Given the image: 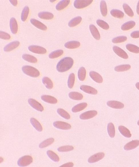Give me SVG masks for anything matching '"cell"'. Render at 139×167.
Instances as JSON below:
<instances>
[{
    "label": "cell",
    "mask_w": 139,
    "mask_h": 167,
    "mask_svg": "<svg viewBox=\"0 0 139 167\" xmlns=\"http://www.w3.org/2000/svg\"><path fill=\"white\" fill-rule=\"evenodd\" d=\"M28 102L29 104L31 106V107L38 111L42 112L44 110V109L43 105L38 101H36L34 99L29 98L28 100Z\"/></svg>",
    "instance_id": "cell-6"
},
{
    "label": "cell",
    "mask_w": 139,
    "mask_h": 167,
    "mask_svg": "<svg viewBox=\"0 0 139 167\" xmlns=\"http://www.w3.org/2000/svg\"><path fill=\"white\" fill-rule=\"evenodd\" d=\"M90 76L92 79L98 83H102L103 79L102 76L99 73L94 71L90 72Z\"/></svg>",
    "instance_id": "cell-16"
},
{
    "label": "cell",
    "mask_w": 139,
    "mask_h": 167,
    "mask_svg": "<svg viewBox=\"0 0 139 167\" xmlns=\"http://www.w3.org/2000/svg\"><path fill=\"white\" fill-rule=\"evenodd\" d=\"M41 99L43 101L50 104H56L58 102V100L55 98L50 95H42Z\"/></svg>",
    "instance_id": "cell-17"
},
{
    "label": "cell",
    "mask_w": 139,
    "mask_h": 167,
    "mask_svg": "<svg viewBox=\"0 0 139 167\" xmlns=\"http://www.w3.org/2000/svg\"><path fill=\"white\" fill-rule=\"evenodd\" d=\"M86 75V71L85 68L84 67H81L80 68L78 73V76L79 80L81 81L84 80Z\"/></svg>",
    "instance_id": "cell-34"
},
{
    "label": "cell",
    "mask_w": 139,
    "mask_h": 167,
    "mask_svg": "<svg viewBox=\"0 0 139 167\" xmlns=\"http://www.w3.org/2000/svg\"><path fill=\"white\" fill-rule=\"evenodd\" d=\"M126 48L128 50L135 54H139V48L136 45L132 44H128L126 45Z\"/></svg>",
    "instance_id": "cell-42"
},
{
    "label": "cell",
    "mask_w": 139,
    "mask_h": 167,
    "mask_svg": "<svg viewBox=\"0 0 139 167\" xmlns=\"http://www.w3.org/2000/svg\"><path fill=\"white\" fill-rule=\"evenodd\" d=\"M31 23L35 27L41 30L46 31L47 29L46 25H45L44 23H42L40 21H39L34 18H31L30 20Z\"/></svg>",
    "instance_id": "cell-13"
},
{
    "label": "cell",
    "mask_w": 139,
    "mask_h": 167,
    "mask_svg": "<svg viewBox=\"0 0 139 167\" xmlns=\"http://www.w3.org/2000/svg\"><path fill=\"white\" fill-rule=\"evenodd\" d=\"M22 59L31 63H35L37 62V59L34 56L29 55V54H23L22 56Z\"/></svg>",
    "instance_id": "cell-29"
},
{
    "label": "cell",
    "mask_w": 139,
    "mask_h": 167,
    "mask_svg": "<svg viewBox=\"0 0 139 167\" xmlns=\"http://www.w3.org/2000/svg\"><path fill=\"white\" fill-rule=\"evenodd\" d=\"M80 89L85 93L92 95H96L98 93V91L96 89L89 86L82 85L80 86Z\"/></svg>",
    "instance_id": "cell-11"
},
{
    "label": "cell",
    "mask_w": 139,
    "mask_h": 167,
    "mask_svg": "<svg viewBox=\"0 0 139 167\" xmlns=\"http://www.w3.org/2000/svg\"><path fill=\"white\" fill-rule=\"evenodd\" d=\"M50 2H51V3H54V2H55L56 1H56V0H50Z\"/></svg>",
    "instance_id": "cell-53"
},
{
    "label": "cell",
    "mask_w": 139,
    "mask_h": 167,
    "mask_svg": "<svg viewBox=\"0 0 139 167\" xmlns=\"http://www.w3.org/2000/svg\"><path fill=\"white\" fill-rule=\"evenodd\" d=\"M0 38L4 40L11 39V36L9 34L3 31L0 32Z\"/></svg>",
    "instance_id": "cell-47"
},
{
    "label": "cell",
    "mask_w": 139,
    "mask_h": 167,
    "mask_svg": "<svg viewBox=\"0 0 139 167\" xmlns=\"http://www.w3.org/2000/svg\"><path fill=\"white\" fill-rule=\"evenodd\" d=\"M113 50L115 53L119 57L123 58L124 59H127L128 58V56L126 52L124 50L116 46H114L113 47Z\"/></svg>",
    "instance_id": "cell-12"
},
{
    "label": "cell",
    "mask_w": 139,
    "mask_h": 167,
    "mask_svg": "<svg viewBox=\"0 0 139 167\" xmlns=\"http://www.w3.org/2000/svg\"><path fill=\"white\" fill-rule=\"evenodd\" d=\"M64 53V51L62 50H55L51 52L49 55V57L50 59H54L61 57V55H63Z\"/></svg>",
    "instance_id": "cell-36"
},
{
    "label": "cell",
    "mask_w": 139,
    "mask_h": 167,
    "mask_svg": "<svg viewBox=\"0 0 139 167\" xmlns=\"http://www.w3.org/2000/svg\"><path fill=\"white\" fill-rule=\"evenodd\" d=\"M136 87L137 89L139 90V82H137L136 85Z\"/></svg>",
    "instance_id": "cell-52"
},
{
    "label": "cell",
    "mask_w": 139,
    "mask_h": 167,
    "mask_svg": "<svg viewBox=\"0 0 139 167\" xmlns=\"http://www.w3.org/2000/svg\"><path fill=\"white\" fill-rule=\"evenodd\" d=\"M136 12L138 15H139V1L138 2L137 5Z\"/></svg>",
    "instance_id": "cell-51"
},
{
    "label": "cell",
    "mask_w": 139,
    "mask_h": 167,
    "mask_svg": "<svg viewBox=\"0 0 139 167\" xmlns=\"http://www.w3.org/2000/svg\"><path fill=\"white\" fill-rule=\"evenodd\" d=\"M74 149V148L73 146L70 145H65L61 146L57 149V150L59 152H67L72 151Z\"/></svg>",
    "instance_id": "cell-44"
},
{
    "label": "cell",
    "mask_w": 139,
    "mask_h": 167,
    "mask_svg": "<svg viewBox=\"0 0 139 167\" xmlns=\"http://www.w3.org/2000/svg\"><path fill=\"white\" fill-rule=\"evenodd\" d=\"M54 127L61 130H69L71 128V125L70 124L62 121H57L53 123Z\"/></svg>",
    "instance_id": "cell-7"
},
{
    "label": "cell",
    "mask_w": 139,
    "mask_h": 167,
    "mask_svg": "<svg viewBox=\"0 0 139 167\" xmlns=\"http://www.w3.org/2000/svg\"><path fill=\"white\" fill-rule=\"evenodd\" d=\"M23 73L33 78H37L40 75L39 71L37 68L29 65H25L22 67Z\"/></svg>",
    "instance_id": "cell-2"
},
{
    "label": "cell",
    "mask_w": 139,
    "mask_h": 167,
    "mask_svg": "<svg viewBox=\"0 0 139 167\" xmlns=\"http://www.w3.org/2000/svg\"><path fill=\"white\" fill-rule=\"evenodd\" d=\"M127 40V38L125 36H120L113 38L112 40V42L114 44H118L124 42Z\"/></svg>",
    "instance_id": "cell-46"
},
{
    "label": "cell",
    "mask_w": 139,
    "mask_h": 167,
    "mask_svg": "<svg viewBox=\"0 0 139 167\" xmlns=\"http://www.w3.org/2000/svg\"><path fill=\"white\" fill-rule=\"evenodd\" d=\"M107 105L111 108L116 109H120L124 107V104L120 101H109L107 102Z\"/></svg>",
    "instance_id": "cell-15"
},
{
    "label": "cell",
    "mask_w": 139,
    "mask_h": 167,
    "mask_svg": "<svg viewBox=\"0 0 139 167\" xmlns=\"http://www.w3.org/2000/svg\"><path fill=\"white\" fill-rule=\"evenodd\" d=\"M93 2V0H76L74 5L77 9H82L90 5Z\"/></svg>",
    "instance_id": "cell-4"
},
{
    "label": "cell",
    "mask_w": 139,
    "mask_h": 167,
    "mask_svg": "<svg viewBox=\"0 0 139 167\" xmlns=\"http://www.w3.org/2000/svg\"><path fill=\"white\" fill-rule=\"evenodd\" d=\"M88 106L87 103L84 102L79 103L77 105H76L72 109V111L73 113H77L80 112L83 110Z\"/></svg>",
    "instance_id": "cell-24"
},
{
    "label": "cell",
    "mask_w": 139,
    "mask_h": 167,
    "mask_svg": "<svg viewBox=\"0 0 139 167\" xmlns=\"http://www.w3.org/2000/svg\"><path fill=\"white\" fill-rule=\"evenodd\" d=\"M111 15L115 18L121 19L124 17V14L123 12L117 9H112L110 12Z\"/></svg>",
    "instance_id": "cell-30"
},
{
    "label": "cell",
    "mask_w": 139,
    "mask_h": 167,
    "mask_svg": "<svg viewBox=\"0 0 139 167\" xmlns=\"http://www.w3.org/2000/svg\"><path fill=\"white\" fill-rule=\"evenodd\" d=\"M57 113L59 115L66 119H69L70 118V115L66 111L62 108H59L57 110Z\"/></svg>",
    "instance_id": "cell-40"
},
{
    "label": "cell",
    "mask_w": 139,
    "mask_h": 167,
    "mask_svg": "<svg viewBox=\"0 0 139 167\" xmlns=\"http://www.w3.org/2000/svg\"><path fill=\"white\" fill-rule=\"evenodd\" d=\"M74 166V164L72 162H68L60 166V167H72Z\"/></svg>",
    "instance_id": "cell-49"
},
{
    "label": "cell",
    "mask_w": 139,
    "mask_h": 167,
    "mask_svg": "<svg viewBox=\"0 0 139 167\" xmlns=\"http://www.w3.org/2000/svg\"><path fill=\"white\" fill-rule=\"evenodd\" d=\"M98 114V112L96 110H90L86 111L80 115V118L82 120L90 119L95 117Z\"/></svg>",
    "instance_id": "cell-8"
},
{
    "label": "cell",
    "mask_w": 139,
    "mask_h": 167,
    "mask_svg": "<svg viewBox=\"0 0 139 167\" xmlns=\"http://www.w3.org/2000/svg\"><path fill=\"white\" fill-rule=\"evenodd\" d=\"M123 9L126 14H127L130 17H133L134 16L133 11L128 5L126 4H123Z\"/></svg>",
    "instance_id": "cell-43"
},
{
    "label": "cell",
    "mask_w": 139,
    "mask_h": 167,
    "mask_svg": "<svg viewBox=\"0 0 139 167\" xmlns=\"http://www.w3.org/2000/svg\"><path fill=\"white\" fill-rule=\"evenodd\" d=\"M38 16L40 18L43 20H51L54 18V15L52 13L48 12H40L38 14Z\"/></svg>",
    "instance_id": "cell-21"
},
{
    "label": "cell",
    "mask_w": 139,
    "mask_h": 167,
    "mask_svg": "<svg viewBox=\"0 0 139 167\" xmlns=\"http://www.w3.org/2000/svg\"><path fill=\"white\" fill-rule=\"evenodd\" d=\"M30 122L33 126L34 127L35 129L38 131L41 132L43 131V127L37 120L34 118H31L30 119Z\"/></svg>",
    "instance_id": "cell-23"
},
{
    "label": "cell",
    "mask_w": 139,
    "mask_h": 167,
    "mask_svg": "<svg viewBox=\"0 0 139 167\" xmlns=\"http://www.w3.org/2000/svg\"><path fill=\"white\" fill-rule=\"evenodd\" d=\"M139 145L138 140H134L128 142L124 146V149L126 150H130L135 149Z\"/></svg>",
    "instance_id": "cell-19"
},
{
    "label": "cell",
    "mask_w": 139,
    "mask_h": 167,
    "mask_svg": "<svg viewBox=\"0 0 139 167\" xmlns=\"http://www.w3.org/2000/svg\"><path fill=\"white\" fill-rule=\"evenodd\" d=\"M75 81V76L74 74L72 73L69 75L68 80V86L70 89H72Z\"/></svg>",
    "instance_id": "cell-41"
},
{
    "label": "cell",
    "mask_w": 139,
    "mask_h": 167,
    "mask_svg": "<svg viewBox=\"0 0 139 167\" xmlns=\"http://www.w3.org/2000/svg\"><path fill=\"white\" fill-rule=\"evenodd\" d=\"M82 18L80 16H77L75 18L72 19L68 23V26L70 27H74L78 25L82 20Z\"/></svg>",
    "instance_id": "cell-26"
},
{
    "label": "cell",
    "mask_w": 139,
    "mask_h": 167,
    "mask_svg": "<svg viewBox=\"0 0 139 167\" xmlns=\"http://www.w3.org/2000/svg\"><path fill=\"white\" fill-rule=\"evenodd\" d=\"M74 63V61L71 57H64L57 63L56 68L59 72H65L69 70L72 67Z\"/></svg>",
    "instance_id": "cell-1"
},
{
    "label": "cell",
    "mask_w": 139,
    "mask_h": 167,
    "mask_svg": "<svg viewBox=\"0 0 139 167\" xmlns=\"http://www.w3.org/2000/svg\"><path fill=\"white\" fill-rule=\"evenodd\" d=\"M100 11L102 16L105 17L108 13L107 4L105 1H101L100 5Z\"/></svg>",
    "instance_id": "cell-33"
},
{
    "label": "cell",
    "mask_w": 139,
    "mask_h": 167,
    "mask_svg": "<svg viewBox=\"0 0 139 167\" xmlns=\"http://www.w3.org/2000/svg\"><path fill=\"white\" fill-rule=\"evenodd\" d=\"M130 68V64H122L116 66L114 68V70L116 72H123L128 70Z\"/></svg>",
    "instance_id": "cell-39"
},
{
    "label": "cell",
    "mask_w": 139,
    "mask_h": 167,
    "mask_svg": "<svg viewBox=\"0 0 139 167\" xmlns=\"http://www.w3.org/2000/svg\"><path fill=\"white\" fill-rule=\"evenodd\" d=\"M136 25V22L134 21H130L126 22L122 25L121 30L123 31L128 30L133 28Z\"/></svg>",
    "instance_id": "cell-28"
},
{
    "label": "cell",
    "mask_w": 139,
    "mask_h": 167,
    "mask_svg": "<svg viewBox=\"0 0 139 167\" xmlns=\"http://www.w3.org/2000/svg\"><path fill=\"white\" fill-rule=\"evenodd\" d=\"M90 31L93 37L96 40H100L101 36L99 31L96 26L93 24H90Z\"/></svg>",
    "instance_id": "cell-18"
},
{
    "label": "cell",
    "mask_w": 139,
    "mask_h": 167,
    "mask_svg": "<svg viewBox=\"0 0 139 167\" xmlns=\"http://www.w3.org/2000/svg\"><path fill=\"white\" fill-rule=\"evenodd\" d=\"M28 50L32 53L36 54H46V49L42 47L38 46L32 45L28 47Z\"/></svg>",
    "instance_id": "cell-5"
},
{
    "label": "cell",
    "mask_w": 139,
    "mask_h": 167,
    "mask_svg": "<svg viewBox=\"0 0 139 167\" xmlns=\"http://www.w3.org/2000/svg\"><path fill=\"white\" fill-rule=\"evenodd\" d=\"M42 82L46 88L48 89H51L53 87V83L51 79L47 77H44L42 79Z\"/></svg>",
    "instance_id": "cell-31"
},
{
    "label": "cell",
    "mask_w": 139,
    "mask_h": 167,
    "mask_svg": "<svg viewBox=\"0 0 139 167\" xmlns=\"http://www.w3.org/2000/svg\"><path fill=\"white\" fill-rule=\"evenodd\" d=\"M3 158H2L1 157V162H0V163H1L2 162H3Z\"/></svg>",
    "instance_id": "cell-54"
},
{
    "label": "cell",
    "mask_w": 139,
    "mask_h": 167,
    "mask_svg": "<svg viewBox=\"0 0 139 167\" xmlns=\"http://www.w3.org/2000/svg\"><path fill=\"white\" fill-rule=\"evenodd\" d=\"M20 45V42L19 41H15L11 42L4 47V51L7 52H11L18 48Z\"/></svg>",
    "instance_id": "cell-10"
},
{
    "label": "cell",
    "mask_w": 139,
    "mask_h": 167,
    "mask_svg": "<svg viewBox=\"0 0 139 167\" xmlns=\"http://www.w3.org/2000/svg\"><path fill=\"white\" fill-rule=\"evenodd\" d=\"M107 131L111 138H114L115 135V129L114 124L112 123H110L107 125Z\"/></svg>",
    "instance_id": "cell-38"
},
{
    "label": "cell",
    "mask_w": 139,
    "mask_h": 167,
    "mask_svg": "<svg viewBox=\"0 0 139 167\" xmlns=\"http://www.w3.org/2000/svg\"><path fill=\"white\" fill-rule=\"evenodd\" d=\"M70 99L74 100H81L84 98L83 95L81 93L76 92H72L68 94Z\"/></svg>",
    "instance_id": "cell-25"
},
{
    "label": "cell",
    "mask_w": 139,
    "mask_h": 167,
    "mask_svg": "<svg viewBox=\"0 0 139 167\" xmlns=\"http://www.w3.org/2000/svg\"><path fill=\"white\" fill-rule=\"evenodd\" d=\"M118 129L120 133L124 137H127V138H130L131 137L132 135L130 132L127 128L121 125L118 127Z\"/></svg>",
    "instance_id": "cell-27"
},
{
    "label": "cell",
    "mask_w": 139,
    "mask_h": 167,
    "mask_svg": "<svg viewBox=\"0 0 139 167\" xmlns=\"http://www.w3.org/2000/svg\"><path fill=\"white\" fill-rule=\"evenodd\" d=\"M70 3V0H63L61 1L56 5V10L58 11H62L68 7Z\"/></svg>",
    "instance_id": "cell-20"
},
{
    "label": "cell",
    "mask_w": 139,
    "mask_h": 167,
    "mask_svg": "<svg viewBox=\"0 0 139 167\" xmlns=\"http://www.w3.org/2000/svg\"><path fill=\"white\" fill-rule=\"evenodd\" d=\"M55 141V139L53 138H50L44 140L41 142L39 145V148H45L53 144Z\"/></svg>",
    "instance_id": "cell-32"
},
{
    "label": "cell",
    "mask_w": 139,
    "mask_h": 167,
    "mask_svg": "<svg viewBox=\"0 0 139 167\" xmlns=\"http://www.w3.org/2000/svg\"><path fill=\"white\" fill-rule=\"evenodd\" d=\"M33 158L29 155H25L21 157L18 159L17 164L20 167H26L32 163Z\"/></svg>",
    "instance_id": "cell-3"
},
{
    "label": "cell",
    "mask_w": 139,
    "mask_h": 167,
    "mask_svg": "<svg viewBox=\"0 0 139 167\" xmlns=\"http://www.w3.org/2000/svg\"><path fill=\"white\" fill-rule=\"evenodd\" d=\"M80 46V43L78 41H72L65 43L64 46L69 49H74L79 48Z\"/></svg>",
    "instance_id": "cell-22"
},
{
    "label": "cell",
    "mask_w": 139,
    "mask_h": 167,
    "mask_svg": "<svg viewBox=\"0 0 139 167\" xmlns=\"http://www.w3.org/2000/svg\"><path fill=\"white\" fill-rule=\"evenodd\" d=\"M138 125H139V120L138 121Z\"/></svg>",
    "instance_id": "cell-55"
},
{
    "label": "cell",
    "mask_w": 139,
    "mask_h": 167,
    "mask_svg": "<svg viewBox=\"0 0 139 167\" xmlns=\"http://www.w3.org/2000/svg\"><path fill=\"white\" fill-rule=\"evenodd\" d=\"M131 37L133 38H139V31H136L132 33L130 35Z\"/></svg>",
    "instance_id": "cell-48"
},
{
    "label": "cell",
    "mask_w": 139,
    "mask_h": 167,
    "mask_svg": "<svg viewBox=\"0 0 139 167\" xmlns=\"http://www.w3.org/2000/svg\"><path fill=\"white\" fill-rule=\"evenodd\" d=\"M47 154L52 160L55 162H58L60 160V158L58 155L52 150H49L47 152Z\"/></svg>",
    "instance_id": "cell-37"
},
{
    "label": "cell",
    "mask_w": 139,
    "mask_h": 167,
    "mask_svg": "<svg viewBox=\"0 0 139 167\" xmlns=\"http://www.w3.org/2000/svg\"><path fill=\"white\" fill-rule=\"evenodd\" d=\"M29 9L28 6H25L23 8V11L21 13V19L22 21H25L28 18L29 14Z\"/></svg>",
    "instance_id": "cell-35"
},
{
    "label": "cell",
    "mask_w": 139,
    "mask_h": 167,
    "mask_svg": "<svg viewBox=\"0 0 139 167\" xmlns=\"http://www.w3.org/2000/svg\"><path fill=\"white\" fill-rule=\"evenodd\" d=\"M96 23L100 27H102L103 29L105 30H107L109 29V24L107 22L104 21V20H97Z\"/></svg>",
    "instance_id": "cell-45"
},
{
    "label": "cell",
    "mask_w": 139,
    "mask_h": 167,
    "mask_svg": "<svg viewBox=\"0 0 139 167\" xmlns=\"http://www.w3.org/2000/svg\"><path fill=\"white\" fill-rule=\"evenodd\" d=\"M10 26L12 33L14 34L17 33L18 29V22L14 17H12L10 20Z\"/></svg>",
    "instance_id": "cell-14"
},
{
    "label": "cell",
    "mask_w": 139,
    "mask_h": 167,
    "mask_svg": "<svg viewBox=\"0 0 139 167\" xmlns=\"http://www.w3.org/2000/svg\"><path fill=\"white\" fill-rule=\"evenodd\" d=\"M105 156V154L104 152H99L96 154L90 157L88 159V162L89 163H94L101 160Z\"/></svg>",
    "instance_id": "cell-9"
},
{
    "label": "cell",
    "mask_w": 139,
    "mask_h": 167,
    "mask_svg": "<svg viewBox=\"0 0 139 167\" xmlns=\"http://www.w3.org/2000/svg\"><path fill=\"white\" fill-rule=\"evenodd\" d=\"M10 2L13 5L16 7L18 5V1L17 0H10Z\"/></svg>",
    "instance_id": "cell-50"
}]
</instances>
